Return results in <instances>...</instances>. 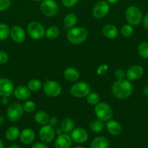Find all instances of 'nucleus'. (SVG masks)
I'll return each instance as SVG.
<instances>
[{"instance_id": "obj_1", "label": "nucleus", "mask_w": 148, "mask_h": 148, "mask_svg": "<svg viewBox=\"0 0 148 148\" xmlns=\"http://www.w3.org/2000/svg\"><path fill=\"white\" fill-rule=\"evenodd\" d=\"M111 91L113 95L118 99H127L133 92V85L131 81L128 79L116 80L112 85Z\"/></svg>"}, {"instance_id": "obj_2", "label": "nucleus", "mask_w": 148, "mask_h": 148, "mask_svg": "<svg viewBox=\"0 0 148 148\" xmlns=\"http://www.w3.org/2000/svg\"><path fill=\"white\" fill-rule=\"evenodd\" d=\"M66 36L70 43L74 45H78L86 40L88 31L84 27H73L68 30Z\"/></svg>"}, {"instance_id": "obj_3", "label": "nucleus", "mask_w": 148, "mask_h": 148, "mask_svg": "<svg viewBox=\"0 0 148 148\" xmlns=\"http://www.w3.org/2000/svg\"><path fill=\"white\" fill-rule=\"evenodd\" d=\"M94 113L97 119L104 122L112 119L113 116V111L111 106L104 102H100L95 106Z\"/></svg>"}, {"instance_id": "obj_4", "label": "nucleus", "mask_w": 148, "mask_h": 148, "mask_svg": "<svg viewBox=\"0 0 148 148\" xmlns=\"http://www.w3.org/2000/svg\"><path fill=\"white\" fill-rule=\"evenodd\" d=\"M125 17L128 23L132 26L140 24L143 20V15L140 9L136 6H130L125 12Z\"/></svg>"}, {"instance_id": "obj_5", "label": "nucleus", "mask_w": 148, "mask_h": 148, "mask_svg": "<svg viewBox=\"0 0 148 148\" xmlns=\"http://www.w3.org/2000/svg\"><path fill=\"white\" fill-rule=\"evenodd\" d=\"M91 92L90 85L84 81L76 82L71 86L70 92L73 97L76 98H82L86 97Z\"/></svg>"}, {"instance_id": "obj_6", "label": "nucleus", "mask_w": 148, "mask_h": 148, "mask_svg": "<svg viewBox=\"0 0 148 148\" xmlns=\"http://www.w3.org/2000/svg\"><path fill=\"white\" fill-rule=\"evenodd\" d=\"M28 34L31 38L34 40H40L45 36L44 27L41 23L37 21L30 22L27 27Z\"/></svg>"}, {"instance_id": "obj_7", "label": "nucleus", "mask_w": 148, "mask_h": 148, "mask_svg": "<svg viewBox=\"0 0 148 148\" xmlns=\"http://www.w3.org/2000/svg\"><path fill=\"white\" fill-rule=\"evenodd\" d=\"M43 91L46 95L50 98H56L62 92V87L58 82L47 79L43 83Z\"/></svg>"}, {"instance_id": "obj_8", "label": "nucleus", "mask_w": 148, "mask_h": 148, "mask_svg": "<svg viewBox=\"0 0 148 148\" xmlns=\"http://www.w3.org/2000/svg\"><path fill=\"white\" fill-rule=\"evenodd\" d=\"M40 10L46 17H55L59 12V5L55 0H42Z\"/></svg>"}, {"instance_id": "obj_9", "label": "nucleus", "mask_w": 148, "mask_h": 148, "mask_svg": "<svg viewBox=\"0 0 148 148\" xmlns=\"http://www.w3.org/2000/svg\"><path fill=\"white\" fill-rule=\"evenodd\" d=\"M24 110L23 105L18 103H12L7 109V116L12 122L18 121L23 117Z\"/></svg>"}, {"instance_id": "obj_10", "label": "nucleus", "mask_w": 148, "mask_h": 148, "mask_svg": "<svg viewBox=\"0 0 148 148\" xmlns=\"http://www.w3.org/2000/svg\"><path fill=\"white\" fill-rule=\"evenodd\" d=\"M55 134L56 133H55V128L49 124L42 126L39 131V138L42 143L45 144L52 143L55 140Z\"/></svg>"}, {"instance_id": "obj_11", "label": "nucleus", "mask_w": 148, "mask_h": 148, "mask_svg": "<svg viewBox=\"0 0 148 148\" xmlns=\"http://www.w3.org/2000/svg\"><path fill=\"white\" fill-rule=\"evenodd\" d=\"M110 12V5L106 1H97L92 10V14L95 18L102 19L105 17Z\"/></svg>"}, {"instance_id": "obj_12", "label": "nucleus", "mask_w": 148, "mask_h": 148, "mask_svg": "<svg viewBox=\"0 0 148 148\" xmlns=\"http://www.w3.org/2000/svg\"><path fill=\"white\" fill-rule=\"evenodd\" d=\"M15 85L8 78L0 77V96L10 97L15 90Z\"/></svg>"}, {"instance_id": "obj_13", "label": "nucleus", "mask_w": 148, "mask_h": 148, "mask_svg": "<svg viewBox=\"0 0 148 148\" xmlns=\"http://www.w3.org/2000/svg\"><path fill=\"white\" fill-rule=\"evenodd\" d=\"M144 75V69L141 65L134 64L131 66L126 72V77L129 81H136L140 79Z\"/></svg>"}, {"instance_id": "obj_14", "label": "nucleus", "mask_w": 148, "mask_h": 148, "mask_svg": "<svg viewBox=\"0 0 148 148\" xmlns=\"http://www.w3.org/2000/svg\"><path fill=\"white\" fill-rule=\"evenodd\" d=\"M71 137L73 141L77 144H84L88 140L89 134L86 130L81 127L73 129L71 132Z\"/></svg>"}, {"instance_id": "obj_15", "label": "nucleus", "mask_w": 148, "mask_h": 148, "mask_svg": "<svg viewBox=\"0 0 148 148\" xmlns=\"http://www.w3.org/2000/svg\"><path fill=\"white\" fill-rule=\"evenodd\" d=\"M12 40L17 43H22L26 39V33L23 27L20 25H14L10 28V35Z\"/></svg>"}, {"instance_id": "obj_16", "label": "nucleus", "mask_w": 148, "mask_h": 148, "mask_svg": "<svg viewBox=\"0 0 148 148\" xmlns=\"http://www.w3.org/2000/svg\"><path fill=\"white\" fill-rule=\"evenodd\" d=\"M73 140L68 134H63L58 135L55 141V148H71L72 146Z\"/></svg>"}, {"instance_id": "obj_17", "label": "nucleus", "mask_w": 148, "mask_h": 148, "mask_svg": "<svg viewBox=\"0 0 148 148\" xmlns=\"http://www.w3.org/2000/svg\"><path fill=\"white\" fill-rule=\"evenodd\" d=\"M15 97L20 101H27L30 98L31 91L28 89L27 86L25 85H18L15 88L14 92Z\"/></svg>"}, {"instance_id": "obj_18", "label": "nucleus", "mask_w": 148, "mask_h": 148, "mask_svg": "<svg viewBox=\"0 0 148 148\" xmlns=\"http://www.w3.org/2000/svg\"><path fill=\"white\" fill-rule=\"evenodd\" d=\"M19 137H20V142L23 144L30 145L34 141L36 134H35V132L32 129L26 128L20 132Z\"/></svg>"}, {"instance_id": "obj_19", "label": "nucleus", "mask_w": 148, "mask_h": 148, "mask_svg": "<svg viewBox=\"0 0 148 148\" xmlns=\"http://www.w3.org/2000/svg\"><path fill=\"white\" fill-rule=\"evenodd\" d=\"M63 75L67 80L72 82H77L80 77V73L78 70L75 69V67H73V66L67 67L64 70Z\"/></svg>"}, {"instance_id": "obj_20", "label": "nucleus", "mask_w": 148, "mask_h": 148, "mask_svg": "<svg viewBox=\"0 0 148 148\" xmlns=\"http://www.w3.org/2000/svg\"><path fill=\"white\" fill-rule=\"evenodd\" d=\"M107 132L113 136H118L121 133L122 127L119 122L115 120H109L106 124Z\"/></svg>"}, {"instance_id": "obj_21", "label": "nucleus", "mask_w": 148, "mask_h": 148, "mask_svg": "<svg viewBox=\"0 0 148 148\" xmlns=\"http://www.w3.org/2000/svg\"><path fill=\"white\" fill-rule=\"evenodd\" d=\"M102 34L105 36L107 38L109 39H114L118 35V30L115 25L112 24H107L103 26L102 29Z\"/></svg>"}, {"instance_id": "obj_22", "label": "nucleus", "mask_w": 148, "mask_h": 148, "mask_svg": "<svg viewBox=\"0 0 148 148\" xmlns=\"http://www.w3.org/2000/svg\"><path fill=\"white\" fill-rule=\"evenodd\" d=\"M109 140L106 137L100 136L97 137L91 141L90 148H108Z\"/></svg>"}, {"instance_id": "obj_23", "label": "nucleus", "mask_w": 148, "mask_h": 148, "mask_svg": "<svg viewBox=\"0 0 148 148\" xmlns=\"http://www.w3.org/2000/svg\"><path fill=\"white\" fill-rule=\"evenodd\" d=\"M74 127H75V123L72 119L67 117V118L62 119L61 121L60 127L62 130L63 133H65V134L71 133V132L73 130Z\"/></svg>"}, {"instance_id": "obj_24", "label": "nucleus", "mask_w": 148, "mask_h": 148, "mask_svg": "<svg viewBox=\"0 0 148 148\" xmlns=\"http://www.w3.org/2000/svg\"><path fill=\"white\" fill-rule=\"evenodd\" d=\"M49 116L46 112L44 111H39L35 114L34 120L37 124L40 125H45V124H49Z\"/></svg>"}, {"instance_id": "obj_25", "label": "nucleus", "mask_w": 148, "mask_h": 148, "mask_svg": "<svg viewBox=\"0 0 148 148\" xmlns=\"http://www.w3.org/2000/svg\"><path fill=\"white\" fill-rule=\"evenodd\" d=\"M20 131L17 127H10L6 130L5 137L9 141H15L19 137Z\"/></svg>"}, {"instance_id": "obj_26", "label": "nucleus", "mask_w": 148, "mask_h": 148, "mask_svg": "<svg viewBox=\"0 0 148 148\" xmlns=\"http://www.w3.org/2000/svg\"><path fill=\"white\" fill-rule=\"evenodd\" d=\"M63 22L65 27H67L68 29L72 28V27H75V25H76L77 22H78V17H77L76 14L74 13H68L64 17Z\"/></svg>"}, {"instance_id": "obj_27", "label": "nucleus", "mask_w": 148, "mask_h": 148, "mask_svg": "<svg viewBox=\"0 0 148 148\" xmlns=\"http://www.w3.org/2000/svg\"><path fill=\"white\" fill-rule=\"evenodd\" d=\"M59 29L57 26H50L48 27L45 32V36L49 40H55L59 36Z\"/></svg>"}, {"instance_id": "obj_28", "label": "nucleus", "mask_w": 148, "mask_h": 148, "mask_svg": "<svg viewBox=\"0 0 148 148\" xmlns=\"http://www.w3.org/2000/svg\"><path fill=\"white\" fill-rule=\"evenodd\" d=\"M104 121H101L100 119L94 120L89 124V129L91 132L94 133H100L104 130Z\"/></svg>"}, {"instance_id": "obj_29", "label": "nucleus", "mask_w": 148, "mask_h": 148, "mask_svg": "<svg viewBox=\"0 0 148 148\" xmlns=\"http://www.w3.org/2000/svg\"><path fill=\"white\" fill-rule=\"evenodd\" d=\"M43 86L41 81L38 79H31L28 82V88L31 92H37Z\"/></svg>"}, {"instance_id": "obj_30", "label": "nucleus", "mask_w": 148, "mask_h": 148, "mask_svg": "<svg viewBox=\"0 0 148 148\" xmlns=\"http://www.w3.org/2000/svg\"><path fill=\"white\" fill-rule=\"evenodd\" d=\"M10 35V28L7 24L0 23V40H5Z\"/></svg>"}, {"instance_id": "obj_31", "label": "nucleus", "mask_w": 148, "mask_h": 148, "mask_svg": "<svg viewBox=\"0 0 148 148\" xmlns=\"http://www.w3.org/2000/svg\"><path fill=\"white\" fill-rule=\"evenodd\" d=\"M86 101L89 104L93 106H96L97 103L100 102V97L99 94L94 92H90L88 95H86Z\"/></svg>"}, {"instance_id": "obj_32", "label": "nucleus", "mask_w": 148, "mask_h": 148, "mask_svg": "<svg viewBox=\"0 0 148 148\" xmlns=\"http://www.w3.org/2000/svg\"><path fill=\"white\" fill-rule=\"evenodd\" d=\"M138 53L144 59H148V42H142L138 46Z\"/></svg>"}, {"instance_id": "obj_33", "label": "nucleus", "mask_w": 148, "mask_h": 148, "mask_svg": "<svg viewBox=\"0 0 148 148\" xmlns=\"http://www.w3.org/2000/svg\"><path fill=\"white\" fill-rule=\"evenodd\" d=\"M23 110H24V112L30 114V113H33L36 110V106L34 101L27 100L23 104Z\"/></svg>"}, {"instance_id": "obj_34", "label": "nucleus", "mask_w": 148, "mask_h": 148, "mask_svg": "<svg viewBox=\"0 0 148 148\" xmlns=\"http://www.w3.org/2000/svg\"><path fill=\"white\" fill-rule=\"evenodd\" d=\"M122 36L124 37H131L133 33V27L131 25L126 24L122 26L121 30H120Z\"/></svg>"}, {"instance_id": "obj_35", "label": "nucleus", "mask_w": 148, "mask_h": 148, "mask_svg": "<svg viewBox=\"0 0 148 148\" xmlns=\"http://www.w3.org/2000/svg\"><path fill=\"white\" fill-rule=\"evenodd\" d=\"M11 0H0V12H4L10 8Z\"/></svg>"}, {"instance_id": "obj_36", "label": "nucleus", "mask_w": 148, "mask_h": 148, "mask_svg": "<svg viewBox=\"0 0 148 148\" xmlns=\"http://www.w3.org/2000/svg\"><path fill=\"white\" fill-rule=\"evenodd\" d=\"M109 66L108 65L106 64H103L100 65L97 69V75H100V76H102L104 75L107 72H108Z\"/></svg>"}, {"instance_id": "obj_37", "label": "nucleus", "mask_w": 148, "mask_h": 148, "mask_svg": "<svg viewBox=\"0 0 148 148\" xmlns=\"http://www.w3.org/2000/svg\"><path fill=\"white\" fill-rule=\"evenodd\" d=\"M115 77L117 79V80H120V79H123L126 77V72L123 69H117L115 71Z\"/></svg>"}, {"instance_id": "obj_38", "label": "nucleus", "mask_w": 148, "mask_h": 148, "mask_svg": "<svg viewBox=\"0 0 148 148\" xmlns=\"http://www.w3.org/2000/svg\"><path fill=\"white\" fill-rule=\"evenodd\" d=\"M78 1L79 0H61L64 7H68V8L74 7L78 2Z\"/></svg>"}, {"instance_id": "obj_39", "label": "nucleus", "mask_w": 148, "mask_h": 148, "mask_svg": "<svg viewBox=\"0 0 148 148\" xmlns=\"http://www.w3.org/2000/svg\"><path fill=\"white\" fill-rule=\"evenodd\" d=\"M9 60V56L4 51L0 50V64H5Z\"/></svg>"}, {"instance_id": "obj_40", "label": "nucleus", "mask_w": 148, "mask_h": 148, "mask_svg": "<svg viewBox=\"0 0 148 148\" xmlns=\"http://www.w3.org/2000/svg\"><path fill=\"white\" fill-rule=\"evenodd\" d=\"M58 124V119L57 117L52 116L51 118H49V124H50L51 126L52 127H55L57 126V124Z\"/></svg>"}, {"instance_id": "obj_41", "label": "nucleus", "mask_w": 148, "mask_h": 148, "mask_svg": "<svg viewBox=\"0 0 148 148\" xmlns=\"http://www.w3.org/2000/svg\"><path fill=\"white\" fill-rule=\"evenodd\" d=\"M31 148H49L44 143H36L32 145Z\"/></svg>"}, {"instance_id": "obj_42", "label": "nucleus", "mask_w": 148, "mask_h": 148, "mask_svg": "<svg viewBox=\"0 0 148 148\" xmlns=\"http://www.w3.org/2000/svg\"><path fill=\"white\" fill-rule=\"evenodd\" d=\"M142 24H143L144 27H145L146 30H148V13H147L145 15V17H143V20H142Z\"/></svg>"}, {"instance_id": "obj_43", "label": "nucleus", "mask_w": 148, "mask_h": 148, "mask_svg": "<svg viewBox=\"0 0 148 148\" xmlns=\"http://www.w3.org/2000/svg\"><path fill=\"white\" fill-rule=\"evenodd\" d=\"M0 103L1 105L6 106L9 103V97H1L0 100Z\"/></svg>"}, {"instance_id": "obj_44", "label": "nucleus", "mask_w": 148, "mask_h": 148, "mask_svg": "<svg viewBox=\"0 0 148 148\" xmlns=\"http://www.w3.org/2000/svg\"><path fill=\"white\" fill-rule=\"evenodd\" d=\"M55 133H56L58 136L63 134V132H62V130L61 129V127H59V128H57V130H55Z\"/></svg>"}, {"instance_id": "obj_45", "label": "nucleus", "mask_w": 148, "mask_h": 148, "mask_svg": "<svg viewBox=\"0 0 148 148\" xmlns=\"http://www.w3.org/2000/svg\"><path fill=\"white\" fill-rule=\"evenodd\" d=\"M143 93L146 95L147 97H148V86L144 87L143 88Z\"/></svg>"}, {"instance_id": "obj_46", "label": "nucleus", "mask_w": 148, "mask_h": 148, "mask_svg": "<svg viewBox=\"0 0 148 148\" xmlns=\"http://www.w3.org/2000/svg\"><path fill=\"white\" fill-rule=\"evenodd\" d=\"M106 1H107L108 4H116V3L118 2V1H119V0H105Z\"/></svg>"}, {"instance_id": "obj_47", "label": "nucleus", "mask_w": 148, "mask_h": 148, "mask_svg": "<svg viewBox=\"0 0 148 148\" xmlns=\"http://www.w3.org/2000/svg\"><path fill=\"white\" fill-rule=\"evenodd\" d=\"M4 117L1 116H0V127H2L3 124H4Z\"/></svg>"}, {"instance_id": "obj_48", "label": "nucleus", "mask_w": 148, "mask_h": 148, "mask_svg": "<svg viewBox=\"0 0 148 148\" xmlns=\"http://www.w3.org/2000/svg\"><path fill=\"white\" fill-rule=\"evenodd\" d=\"M8 148H21V147H20L19 145H17L12 144V145H11L9 146Z\"/></svg>"}, {"instance_id": "obj_49", "label": "nucleus", "mask_w": 148, "mask_h": 148, "mask_svg": "<svg viewBox=\"0 0 148 148\" xmlns=\"http://www.w3.org/2000/svg\"><path fill=\"white\" fill-rule=\"evenodd\" d=\"M4 147H5V145H4V142L0 139V148H4Z\"/></svg>"}, {"instance_id": "obj_50", "label": "nucleus", "mask_w": 148, "mask_h": 148, "mask_svg": "<svg viewBox=\"0 0 148 148\" xmlns=\"http://www.w3.org/2000/svg\"><path fill=\"white\" fill-rule=\"evenodd\" d=\"M33 1H42V0H33Z\"/></svg>"}, {"instance_id": "obj_51", "label": "nucleus", "mask_w": 148, "mask_h": 148, "mask_svg": "<svg viewBox=\"0 0 148 148\" xmlns=\"http://www.w3.org/2000/svg\"><path fill=\"white\" fill-rule=\"evenodd\" d=\"M74 148H84V147H75Z\"/></svg>"}, {"instance_id": "obj_52", "label": "nucleus", "mask_w": 148, "mask_h": 148, "mask_svg": "<svg viewBox=\"0 0 148 148\" xmlns=\"http://www.w3.org/2000/svg\"><path fill=\"white\" fill-rule=\"evenodd\" d=\"M147 127H148V126H147Z\"/></svg>"}]
</instances>
